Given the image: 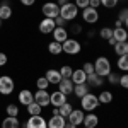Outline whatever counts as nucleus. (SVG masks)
<instances>
[{
	"label": "nucleus",
	"mask_w": 128,
	"mask_h": 128,
	"mask_svg": "<svg viewBox=\"0 0 128 128\" xmlns=\"http://www.w3.org/2000/svg\"><path fill=\"white\" fill-rule=\"evenodd\" d=\"M63 128H75V126H74L72 123H68V121H67V123H65V126H63Z\"/></svg>",
	"instance_id": "obj_48"
},
{
	"label": "nucleus",
	"mask_w": 128,
	"mask_h": 128,
	"mask_svg": "<svg viewBox=\"0 0 128 128\" xmlns=\"http://www.w3.org/2000/svg\"><path fill=\"white\" fill-rule=\"evenodd\" d=\"M99 125V116L96 113H87L84 114V121H82V126L86 128H96Z\"/></svg>",
	"instance_id": "obj_14"
},
{
	"label": "nucleus",
	"mask_w": 128,
	"mask_h": 128,
	"mask_svg": "<svg viewBox=\"0 0 128 128\" xmlns=\"http://www.w3.org/2000/svg\"><path fill=\"white\" fill-rule=\"evenodd\" d=\"M74 4H75V7H77V9H86V7H89V0H75V2H74Z\"/></svg>",
	"instance_id": "obj_39"
},
{
	"label": "nucleus",
	"mask_w": 128,
	"mask_h": 128,
	"mask_svg": "<svg viewBox=\"0 0 128 128\" xmlns=\"http://www.w3.org/2000/svg\"><path fill=\"white\" fill-rule=\"evenodd\" d=\"M82 19H84V22H87V24H96L99 20V10L92 9V7L82 9Z\"/></svg>",
	"instance_id": "obj_7"
},
{
	"label": "nucleus",
	"mask_w": 128,
	"mask_h": 128,
	"mask_svg": "<svg viewBox=\"0 0 128 128\" xmlns=\"http://www.w3.org/2000/svg\"><path fill=\"white\" fill-rule=\"evenodd\" d=\"M104 77H99V75H96V74H90V75H87V80H86V84L87 86H90V87H101L102 84H104Z\"/></svg>",
	"instance_id": "obj_20"
},
{
	"label": "nucleus",
	"mask_w": 128,
	"mask_h": 128,
	"mask_svg": "<svg viewBox=\"0 0 128 128\" xmlns=\"http://www.w3.org/2000/svg\"><path fill=\"white\" fill-rule=\"evenodd\" d=\"M55 20V26H56V28H65V26H67V20L65 19H62V17H56V19H53Z\"/></svg>",
	"instance_id": "obj_41"
},
{
	"label": "nucleus",
	"mask_w": 128,
	"mask_h": 128,
	"mask_svg": "<svg viewBox=\"0 0 128 128\" xmlns=\"http://www.w3.org/2000/svg\"><path fill=\"white\" fill-rule=\"evenodd\" d=\"M48 123V128H63L65 126V123H67V118H63V116H60V114H55V116H51Z\"/></svg>",
	"instance_id": "obj_18"
},
{
	"label": "nucleus",
	"mask_w": 128,
	"mask_h": 128,
	"mask_svg": "<svg viewBox=\"0 0 128 128\" xmlns=\"http://www.w3.org/2000/svg\"><path fill=\"white\" fill-rule=\"evenodd\" d=\"M16 89V82L9 75H2L0 77V94L2 96H10Z\"/></svg>",
	"instance_id": "obj_5"
},
{
	"label": "nucleus",
	"mask_w": 128,
	"mask_h": 128,
	"mask_svg": "<svg viewBox=\"0 0 128 128\" xmlns=\"http://www.w3.org/2000/svg\"><path fill=\"white\" fill-rule=\"evenodd\" d=\"M84 114H86V113H84L82 109H75V108H74V111H72L68 116H67V121H68V123H72L74 126L77 128V126H80V125H82V121H84Z\"/></svg>",
	"instance_id": "obj_10"
},
{
	"label": "nucleus",
	"mask_w": 128,
	"mask_h": 128,
	"mask_svg": "<svg viewBox=\"0 0 128 128\" xmlns=\"http://www.w3.org/2000/svg\"><path fill=\"white\" fill-rule=\"evenodd\" d=\"M32 101H34V92H31L29 89H22L19 92V102L22 106H29Z\"/></svg>",
	"instance_id": "obj_15"
},
{
	"label": "nucleus",
	"mask_w": 128,
	"mask_h": 128,
	"mask_svg": "<svg viewBox=\"0 0 128 128\" xmlns=\"http://www.w3.org/2000/svg\"><path fill=\"white\" fill-rule=\"evenodd\" d=\"M0 28H2V19H0Z\"/></svg>",
	"instance_id": "obj_49"
},
{
	"label": "nucleus",
	"mask_w": 128,
	"mask_h": 128,
	"mask_svg": "<svg viewBox=\"0 0 128 128\" xmlns=\"http://www.w3.org/2000/svg\"><path fill=\"white\" fill-rule=\"evenodd\" d=\"M89 7H92V9H99L101 4H99V0H89Z\"/></svg>",
	"instance_id": "obj_44"
},
{
	"label": "nucleus",
	"mask_w": 128,
	"mask_h": 128,
	"mask_svg": "<svg viewBox=\"0 0 128 128\" xmlns=\"http://www.w3.org/2000/svg\"><path fill=\"white\" fill-rule=\"evenodd\" d=\"M2 128H20V121L17 116H7L2 121Z\"/></svg>",
	"instance_id": "obj_23"
},
{
	"label": "nucleus",
	"mask_w": 128,
	"mask_h": 128,
	"mask_svg": "<svg viewBox=\"0 0 128 128\" xmlns=\"http://www.w3.org/2000/svg\"><path fill=\"white\" fill-rule=\"evenodd\" d=\"M87 92H90V89H89V86L87 84H79V86H74V92L72 94H75L77 98H84Z\"/></svg>",
	"instance_id": "obj_25"
},
{
	"label": "nucleus",
	"mask_w": 128,
	"mask_h": 128,
	"mask_svg": "<svg viewBox=\"0 0 128 128\" xmlns=\"http://www.w3.org/2000/svg\"><path fill=\"white\" fill-rule=\"evenodd\" d=\"M72 111H74V106H72L68 101H67L65 104H62V106L58 108V114H60V116H63V118H67Z\"/></svg>",
	"instance_id": "obj_27"
},
{
	"label": "nucleus",
	"mask_w": 128,
	"mask_h": 128,
	"mask_svg": "<svg viewBox=\"0 0 128 128\" xmlns=\"http://www.w3.org/2000/svg\"><path fill=\"white\" fill-rule=\"evenodd\" d=\"M98 101H99V104H111V102H113V92H111V90H102V92H99Z\"/></svg>",
	"instance_id": "obj_24"
},
{
	"label": "nucleus",
	"mask_w": 128,
	"mask_h": 128,
	"mask_svg": "<svg viewBox=\"0 0 128 128\" xmlns=\"http://www.w3.org/2000/svg\"><path fill=\"white\" fill-rule=\"evenodd\" d=\"M118 84H120V86H121V87H123V89H126V87H128V75H126V74L120 77Z\"/></svg>",
	"instance_id": "obj_40"
},
{
	"label": "nucleus",
	"mask_w": 128,
	"mask_h": 128,
	"mask_svg": "<svg viewBox=\"0 0 128 128\" xmlns=\"http://www.w3.org/2000/svg\"><path fill=\"white\" fill-rule=\"evenodd\" d=\"M34 102L40 104L41 108L50 106V92L48 90H40V89H38V92L34 94Z\"/></svg>",
	"instance_id": "obj_11"
},
{
	"label": "nucleus",
	"mask_w": 128,
	"mask_h": 128,
	"mask_svg": "<svg viewBox=\"0 0 128 128\" xmlns=\"http://www.w3.org/2000/svg\"><path fill=\"white\" fill-rule=\"evenodd\" d=\"M99 36H101L102 40L108 41L109 38H113V29H111V28H102V29L99 31Z\"/></svg>",
	"instance_id": "obj_34"
},
{
	"label": "nucleus",
	"mask_w": 128,
	"mask_h": 128,
	"mask_svg": "<svg viewBox=\"0 0 128 128\" xmlns=\"http://www.w3.org/2000/svg\"><path fill=\"white\" fill-rule=\"evenodd\" d=\"M113 48H114V53H116V56L128 55V43H126V41H123V43H116Z\"/></svg>",
	"instance_id": "obj_26"
},
{
	"label": "nucleus",
	"mask_w": 128,
	"mask_h": 128,
	"mask_svg": "<svg viewBox=\"0 0 128 128\" xmlns=\"http://www.w3.org/2000/svg\"><path fill=\"white\" fill-rule=\"evenodd\" d=\"M5 111H7V116H19V106L17 104H9Z\"/></svg>",
	"instance_id": "obj_33"
},
{
	"label": "nucleus",
	"mask_w": 128,
	"mask_h": 128,
	"mask_svg": "<svg viewBox=\"0 0 128 128\" xmlns=\"http://www.w3.org/2000/svg\"><path fill=\"white\" fill-rule=\"evenodd\" d=\"M46 80H48L50 84H53V86H58L60 84V80H62V75H60V72L58 70H55V68H50L48 72H46Z\"/></svg>",
	"instance_id": "obj_19"
},
{
	"label": "nucleus",
	"mask_w": 128,
	"mask_h": 128,
	"mask_svg": "<svg viewBox=\"0 0 128 128\" xmlns=\"http://www.w3.org/2000/svg\"><path fill=\"white\" fill-rule=\"evenodd\" d=\"M41 12H43V16H44L46 19H56L60 16V7L55 2H46V4H43Z\"/></svg>",
	"instance_id": "obj_6"
},
{
	"label": "nucleus",
	"mask_w": 128,
	"mask_h": 128,
	"mask_svg": "<svg viewBox=\"0 0 128 128\" xmlns=\"http://www.w3.org/2000/svg\"><path fill=\"white\" fill-rule=\"evenodd\" d=\"M118 68L121 72H126L128 70V55H121L118 58Z\"/></svg>",
	"instance_id": "obj_31"
},
{
	"label": "nucleus",
	"mask_w": 128,
	"mask_h": 128,
	"mask_svg": "<svg viewBox=\"0 0 128 128\" xmlns=\"http://www.w3.org/2000/svg\"><path fill=\"white\" fill-rule=\"evenodd\" d=\"M48 51L51 53V55H55V56L63 53V51H62V44H60V43H56V41H51V43L48 44Z\"/></svg>",
	"instance_id": "obj_28"
},
{
	"label": "nucleus",
	"mask_w": 128,
	"mask_h": 128,
	"mask_svg": "<svg viewBox=\"0 0 128 128\" xmlns=\"http://www.w3.org/2000/svg\"><path fill=\"white\" fill-rule=\"evenodd\" d=\"M111 72H113V70H111V62H109V58L99 56V58L94 62V74H96V75L106 79Z\"/></svg>",
	"instance_id": "obj_1"
},
{
	"label": "nucleus",
	"mask_w": 128,
	"mask_h": 128,
	"mask_svg": "<svg viewBox=\"0 0 128 128\" xmlns=\"http://www.w3.org/2000/svg\"><path fill=\"white\" fill-rule=\"evenodd\" d=\"M108 44H109V46H114V44H116V41L113 40V38H109V40H108Z\"/></svg>",
	"instance_id": "obj_47"
},
{
	"label": "nucleus",
	"mask_w": 128,
	"mask_h": 128,
	"mask_svg": "<svg viewBox=\"0 0 128 128\" xmlns=\"http://www.w3.org/2000/svg\"><path fill=\"white\" fill-rule=\"evenodd\" d=\"M70 80L74 82V86H79V84H86V80H87V75H86V72L82 68H77L72 72V77Z\"/></svg>",
	"instance_id": "obj_16"
},
{
	"label": "nucleus",
	"mask_w": 128,
	"mask_h": 128,
	"mask_svg": "<svg viewBox=\"0 0 128 128\" xmlns=\"http://www.w3.org/2000/svg\"><path fill=\"white\" fill-rule=\"evenodd\" d=\"M38 28H40L41 34H51L53 29H55L56 26H55V20H53V19H46V17H44V19L40 22V26H38Z\"/></svg>",
	"instance_id": "obj_13"
},
{
	"label": "nucleus",
	"mask_w": 128,
	"mask_h": 128,
	"mask_svg": "<svg viewBox=\"0 0 128 128\" xmlns=\"http://www.w3.org/2000/svg\"><path fill=\"white\" fill-rule=\"evenodd\" d=\"M106 79H108V82H109V84H113V86H118L120 75H118V74H113V72H111V74H109V75L106 77Z\"/></svg>",
	"instance_id": "obj_37"
},
{
	"label": "nucleus",
	"mask_w": 128,
	"mask_h": 128,
	"mask_svg": "<svg viewBox=\"0 0 128 128\" xmlns=\"http://www.w3.org/2000/svg\"><path fill=\"white\" fill-rule=\"evenodd\" d=\"M24 128H48V123H46V120L43 118L41 114H36V116H31L26 121Z\"/></svg>",
	"instance_id": "obj_8"
},
{
	"label": "nucleus",
	"mask_w": 128,
	"mask_h": 128,
	"mask_svg": "<svg viewBox=\"0 0 128 128\" xmlns=\"http://www.w3.org/2000/svg\"><path fill=\"white\" fill-rule=\"evenodd\" d=\"M77 16H79V9H77L75 4H72V2H68V4H65V5L60 7V17L65 19L67 22L75 20V19H77Z\"/></svg>",
	"instance_id": "obj_3"
},
{
	"label": "nucleus",
	"mask_w": 128,
	"mask_h": 128,
	"mask_svg": "<svg viewBox=\"0 0 128 128\" xmlns=\"http://www.w3.org/2000/svg\"><path fill=\"white\" fill-rule=\"evenodd\" d=\"M12 17V7L9 5V2L0 4V19L2 20H9Z\"/></svg>",
	"instance_id": "obj_22"
},
{
	"label": "nucleus",
	"mask_w": 128,
	"mask_h": 128,
	"mask_svg": "<svg viewBox=\"0 0 128 128\" xmlns=\"http://www.w3.org/2000/svg\"><path fill=\"white\" fill-rule=\"evenodd\" d=\"M72 32H75V34L82 32V26H80V24H74V26H72Z\"/></svg>",
	"instance_id": "obj_45"
},
{
	"label": "nucleus",
	"mask_w": 128,
	"mask_h": 128,
	"mask_svg": "<svg viewBox=\"0 0 128 128\" xmlns=\"http://www.w3.org/2000/svg\"><path fill=\"white\" fill-rule=\"evenodd\" d=\"M36 87L40 89V90H46L50 87V82L46 80V77H40V79H36Z\"/></svg>",
	"instance_id": "obj_32"
},
{
	"label": "nucleus",
	"mask_w": 128,
	"mask_h": 128,
	"mask_svg": "<svg viewBox=\"0 0 128 128\" xmlns=\"http://www.w3.org/2000/svg\"><path fill=\"white\" fill-rule=\"evenodd\" d=\"M62 51L67 53V55H79L80 51H82V44H80L77 40L68 38L67 41L62 43Z\"/></svg>",
	"instance_id": "obj_4"
},
{
	"label": "nucleus",
	"mask_w": 128,
	"mask_h": 128,
	"mask_svg": "<svg viewBox=\"0 0 128 128\" xmlns=\"http://www.w3.org/2000/svg\"><path fill=\"white\" fill-rule=\"evenodd\" d=\"M58 72H60V75H62V79H70V77H72V72H74V68H72L70 65H63V67H62Z\"/></svg>",
	"instance_id": "obj_30"
},
{
	"label": "nucleus",
	"mask_w": 128,
	"mask_h": 128,
	"mask_svg": "<svg viewBox=\"0 0 128 128\" xmlns=\"http://www.w3.org/2000/svg\"><path fill=\"white\" fill-rule=\"evenodd\" d=\"M7 62H9V58H7V55L0 51V67H5V65H7Z\"/></svg>",
	"instance_id": "obj_42"
},
{
	"label": "nucleus",
	"mask_w": 128,
	"mask_h": 128,
	"mask_svg": "<svg viewBox=\"0 0 128 128\" xmlns=\"http://www.w3.org/2000/svg\"><path fill=\"white\" fill-rule=\"evenodd\" d=\"M101 5H104L106 9H114L118 5V0H99Z\"/></svg>",
	"instance_id": "obj_36"
},
{
	"label": "nucleus",
	"mask_w": 128,
	"mask_h": 128,
	"mask_svg": "<svg viewBox=\"0 0 128 128\" xmlns=\"http://www.w3.org/2000/svg\"><path fill=\"white\" fill-rule=\"evenodd\" d=\"M126 38H128V32L125 28H114L113 29V40L116 43H123V41H126Z\"/></svg>",
	"instance_id": "obj_21"
},
{
	"label": "nucleus",
	"mask_w": 128,
	"mask_h": 128,
	"mask_svg": "<svg viewBox=\"0 0 128 128\" xmlns=\"http://www.w3.org/2000/svg\"><path fill=\"white\" fill-rule=\"evenodd\" d=\"M118 20L123 24V28L128 24V10L126 9H121L120 10V17H118Z\"/></svg>",
	"instance_id": "obj_35"
},
{
	"label": "nucleus",
	"mask_w": 128,
	"mask_h": 128,
	"mask_svg": "<svg viewBox=\"0 0 128 128\" xmlns=\"http://www.w3.org/2000/svg\"><path fill=\"white\" fill-rule=\"evenodd\" d=\"M82 70L86 72V75H90V74H94V63H90V62H87V63H84V67H82Z\"/></svg>",
	"instance_id": "obj_38"
},
{
	"label": "nucleus",
	"mask_w": 128,
	"mask_h": 128,
	"mask_svg": "<svg viewBox=\"0 0 128 128\" xmlns=\"http://www.w3.org/2000/svg\"><path fill=\"white\" fill-rule=\"evenodd\" d=\"M68 2H70V0H56L55 4H56L58 7H62V5H65V4H68Z\"/></svg>",
	"instance_id": "obj_46"
},
{
	"label": "nucleus",
	"mask_w": 128,
	"mask_h": 128,
	"mask_svg": "<svg viewBox=\"0 0 128 128\" xmlns=\"http://www.w3.org/2000/svg\"><path fill=\"white\" fill-rule=\"evenodd\" d=\"M58 90L60 92H63L65 96H70L72 92H74V82L70 79H62L58 84Z\"/></svg>",
	"instance_id": "obj_17"
},
{
	"label": "nucleus",
	"mask_w": 128,
	"mask_h": 128,
	"mask_svg": "<svg viewBox=\"0 0 128 128\" xmlns=\"http://www.w3.org/2000/svg\"><path fill=\"white\" fill-rule=\"evenodd\" d=\"M19 2L24 5V7H32V5L36 4V0H19Z\"/></svg>",
	"instance_id": "obj_43"
},
{
	"label": "nucleus",
	"mask_w": 128,
	"mask_h": 128,
	"mask_svg": "<svg viewBox=\"0 0 128 128\" xmlns=\"http://www.w3.org/2000/svg\"><path fill=\"white\" fill-rule=\"evenodd\" d=\"M28 113H29L31 116H36V114H41V113H43V108H41L40 104H36V102L32 101L29 106H28Z\"/></svg>",
	"instance_id": "obj_29"
},
{
	"label": "nucleus",
	"mask_w": 128,
	"mask_h": 128,
	"mask_svg": "<svg viewBox=\"0 0 128 128\" xmlns=\"http://www.w3.org/2000/svg\"><path fill=\"white\" fill-rule=\"evenodd\" d=\"M67 101H68V96H65V94H63V92H60V90L50 94V104H51L53 108H60V106H62V104H65Z\"/></svg>",
	"instance_id": "obj_9"
},
{
	"label": "nucleus",
	"mask_w": 128,
	"mask_h": 128,
	"mask_svg": "<svg viewBox=\"0 0 128 128\" xmlns=\"http://www.w3.org/2000/svg\"><path fill=\"white\" fill-rule=\"evenodd\" d=\"M80 106H82V111H87V113H94L99 106L98 96L92 94V92H87L84 98H80Z\"/></svg>",
	"instance_id": "obj_2"
},
{
	"label": "nucleus",
	"mask_w": 128,
	"mask_h": 128,
	"mask_svg": "<svg viewBox=\"0 0 128 128\" xmlns=\"http://www.w3.org/2000/svg\"><path fill=\"white\" fill-rule=\"evenodd\" d=\"M51 36H53V41H56V43H60V44L70 38V36H68V31L65 29V28H55L53 32H51Z\"/></svg>",
	"instance_id": "obj_12"
},
{
	"label": "nucleus",
	"mask_w": 128,
	"mask_h": 128,
	"mask_svg": "<svg viewBox=\"0 0 128 128\" xmlns=\"http://www.w3.org/2000/svg\"><path fill=\"white\" fill-rule=\"evenodd\" d=\"M82 128H86V126H82Z\"/></svg>",
	"instance_id": "obj_50"
}]
</instances>
